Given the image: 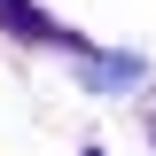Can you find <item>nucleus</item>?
Returning <instances> with one entry per match:
<instances>
[{
  "mask_svg": "<svg viewBox=\"0 0 156 156\" xmlns=\"http://www.w3.org/2000/svg\"><path fill=\"white\" fill-rule=\"evenodd\" d=\"M0 16H8V23H31V31H39V16H23L16 0H0Z\"/></svg>",
  "mask_w": 156,
  "mask_h": 156,
  "instance_id": "f257e3e1",
  "label": "nucleus"
}]
</instances>
